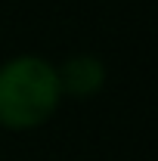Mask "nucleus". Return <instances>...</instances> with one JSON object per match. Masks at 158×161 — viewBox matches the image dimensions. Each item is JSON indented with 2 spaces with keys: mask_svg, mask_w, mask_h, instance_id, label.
Instances as JSON below:
<instances>
[{
  "mask_svg": "<svg viewBox=\"0 0 158 161\" xmlns=\"http://www.w3.org/2000/svg\"><path fill=\"white\" fill-rule=\"evenodd\" d=\"M56 68L40 56H19L0 65V124L9 130L40 127L59 108Z\"/></svg>",
  "mask_w": 158,
  "mask_h": 161,
  "instance_id": "f257e3e1",
  "label": "nucleus"
},
{
  "mask_svg": "<svg viewBox=\"0 0 158 161\" xmlns=\"http://www.w3.org/2000/svg\"><path fill=\"white\" fill-rule=\"evenodd\" d=\"M56 78H59L62 93H68V96H93L102 87V80H105V68L93 56H75L56 71Z\"/></svg>",
  "mask_w": 158,
  "mask_h": 161,
  "instance_id": "f03ea898",
  "label": "nucleus"
}]
</instances>
